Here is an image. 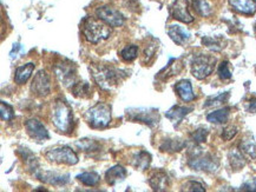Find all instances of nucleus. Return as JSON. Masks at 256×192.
Listing matches in <instances>:
<instances>
[{
	"instance_id": "obj_35",
	"label": "nucleus",
	"mask_w": 256,
	"mask_h": 192,
	"mask_svg": "<svg viewBox=\"0 0 256 192\" xmlns=\"http://www.w3.org/2000/svg\"><path fill=\"white\" fill-rule=\"evenodd\" d=\"M157 48H158V43H157L156 40H152V43H149L146 45V50H144V54H143V61L144 64H150V61L154 57H155V53L157 51Z\"/></svg>"
},
{
	"instance_id": "obj_25",
	"label": "nucleus",
	"mask_w": 256,
	"mask_h": 192,
	"mask_svg": "<svg viewBox=\"0 0 256 192\" xmlns=\"http://www.w3.org/2000/svg\"><path fill=\"white\" fill-rule=\"evenodd\" d=\"M228 158H229V163H230V167L234 169V170L238 171L241 170V169L244 168L246 165V158L244 155L242 154L241 151H240V149H232L230 151H229V155H228Z\"/></svg>"
},
{
	"instance_id": "obj_14",
	"label": "nucleus",
	"mask_w": 256,
	"mask_h": 192,
	"mask_svg": "<svg viewBox=\"0 0 256 192\" xmlns=\"http://www.w3.org/2000/svg\"><path fill=\"white\" fill-rule=\"evenodd\" d=\"M170 15L172 18L184 24H190L194 21V17L189 11L188 0H175L170 7Z\"/></svg>"
},
{
	"instance_id": "obj_23",
	"label": "nucleus",
	"mask_w": 256,
	"mask_h": 192,
	"mask_svg": "<svg viewBox=\"0 0 256 192\" xmlns=\"http://www.w3.org/2000/svg\"><path fill=\"white\" fill-rule=\"evenodd\" d=\"M150 163H152V155L148 154L146 151H140L134 155L132 159H131V165L137 170H146L150 167Z\"/></svg>"
},
{
	"instance_id": "obj_32",
	"label": "nucleus",
	"mask_w": 256,
	"mask_h": 192,
	"mask_svg": "<svg viewBox=\"0 0 256 192\" xmlns=\"http://www.w3.org/2000/svg\"><path fill=\"white\" fill-rule=\"evenodd\" d=\"M77 148L84 152H94L100 150V144L94 139H80L76 143Z\"/></svg>"
},
{
	"instance_id": "obj_38",
	"label": "nucleus",
	"mask_w": 256,
	"mask_h": 192,
	"mask_svg": "<svg viewBox=\"0 0 256 192\" xmlns=\"http://www.w3.org/2000/svg\"><path fill=\"white\" fill-rule=\"evenodd\" d=\"M218 77L221 78L222 80H228V79H230V78L232 77V74L230 66H229L228 61L224 60V61H222V63L218 65Z\"/></svg>"
},
{
	"instance_id": "obj_18",
	"label": "nucleus",
	"mask_w": 256,
	"mask_h": 192,
	"mask_svg": "<svg viewBox=\"0 0 256 192\" xmlns=\"http://www.w3.org/2000/svg\"><path fill=\"white\" fill-rule=\"evenodd\" d=\"M126 176L128 172L122 165H114L105 172V182L111 187H114V185L122 183L126 178Z\"/></svg>"
},
{
	"instance_id": "obj_40",
	"label": "nucleus",
	"mask_w": 256,
	"mask_h": 192,
	"mask_svg": "<svg viewBox=\"0 0 256 192\" xmlns=\"http://www.w3.org/2000/svg\"><path fill=\"white\" fill-rule=\"evenodd\" d=\"M238 126H235V125H228L227 128H226V129L222 131L221 137H222L223 141L228 142V141H232V139L234 138V137H235L236 135H238Z\"/></svg>"
},
{
	"instance_id": "obj_39",
	"label": "nucleus",
	"mask_w": 256,
	"mask_h": 192,
	"mask_svg": "<svg viewBox=\"0 0 256 192\" xmlns=\"http://www.w3.org/2000/svg\"><path fill=\"white\" fill-rule=\"evenodd\" d=\"M182 191H192V192H204L206 188L201 183L196 181H189L182 185Z\"/></svg>"
},
{
	"instance_id": "obj_7",
	"label": "nucleus",
	"mask_w": 256,
	"mask_h": 192,
	"mask_svg": "<svg viewBox=\"0 0 256 192\" xmlns=\"http://www.w3.org/2000/svg\"><path fill=\"white\" fill-rule=\"evenodd\" d=\"M44 156L50 163L70 165V167L76 165L78 161H80L77 154L70 146H57V148L48 149Z\"/></svg>"
},
{
	"instance_id": "obj_1",
	"label": "nucleus",
	"mask_w": 256,
	"mask_h": 192,
	"mask_svg": "<svg viewBox=\"0 0 256 192\" xmlns=\"http://www.w3.org/2000/svg\"><path fill=\"white\" fill-rule=\"evenodd\" d=\"M88 71L94 83L105 91H110L117 87L120 81L128 77V72L126 71L118 70L114 66H106V65L92 64L88 66Z\"/></svg>"
},
{
	"instance_id": "obj_13",
	"label": "nucleus",
	"mask_w": 256,
	"mask_h": 192,
	"mask_svg": "<svg viewBox=\"0 0 256 192\" xmlns=\"http://www.w3.org/2000/svg\"><path fill=\"white\" fill-rule=\"evenodd\" d=\"M24 126L26 133L30 136V138H32L36 142H45L50 138L46 126L42 124L40 120L37 118H30L28 120H25Z\"/></svg>"
},
{
	"instance_id": "obj_36",
	"label": "nucleus",
	"mask_w": 256,
	"mask_h": 192,
	"mask_svg": "<svg viewBox=\"0 0 256 192\" xmlns=\"http://www.w3.org/2000/svg\"><path fill=\"white\" fill-rule=\"evenodd\" d=\"M202 43H203V45H204L206 47H208L209 50H212V51H221L223 47V44L221 40H220V39H216V38H210V37H206V38H203L202 39Z\"/></svg>"
},
{
	"instance_id": "obj_16",
	"label": "nucleus",
	"mask_w": 256,
	"mask_h": 192,
	"mask_svg": "<svg viewBox=\"0 0 256 192\" xmlns=\"http://www.w3.org/2000/svg\"><path fill=\"white\" fill-rule=\"evenodd\" d=\"M166 32H168V35L174 43L180 45V46H184L189 43L190 38H192L190 32L180 25H170Z\"/></svg>"
},
{
	"instance_id": "obj_17",
	"label": "nucleus",
	"mask_w": 256,
	"mask_h": 192,
	"mask_svg": "<svg viewBox=\"0 0 256 192\" xmlns=\"http://www.w3.org/2000/svg\"><path fill=\"white\" fill-rule=\"evenodd\" d=\"M232 9L240 14L254 15L256 13V0H228Z\"/></svg>"
},
{
	"instance_id": "obj_9",
	"label": "nucleus",
	"mask_w": 256,
	"mask_h": 192,
	"mask_svg": "<svg viewBox=\"0 0 256 192\" xmlns=\"http://www.w3.org/2000/svg\"><path fill=\"white\" fill-rule=\"evenodd\" d=\"M188 165L192 170L206 171V172H215L220 168V161L212 154H202L198 152L194 154L189 158Z\"/></svg>"
},
{
	"instance_id": "obj_2",
	"label": "nucleus",
	"mask_w": 256,
	"mask_h": 192,
	"mask_svg": "<svg viewBox=\"0 0 256 192\" xmlns=\"http://www.w3.org/2000/svg\"><path fill=\"white\" fill-rule=\"evenodd\" d=\"M51 122L58 132L70 135L74 130V111L64 99L57 98L51 106Z\"/></svg>"
},
{
	"instance_id": "obj_34",
	"label": "nucleus",
	"mask_w": 256,
	"mask_h": 192,
	"mask_svg": "<svg viewBox=\"0 0 256 192\" xmlns=\"http://www.w3.org/2000/svg\"><path fill=\"white\" fill-rule=\"evenodd\" d=\"M229 98V92H223V93H220L218 96H214V97H209L208 99L206 100L204 103V107H212V106H218V105H221V104L226 103Z\"/></svg>"
},
{
	"instance_id": "obj_31",
	"label": "nucleus",
	"mask_w": 256,
	"mask_h": 192,
	"mask_svg": "<svg viewBox=\"0 0 256 192\" xmlns=\"http://www.w3.org/2000/svg\"><path fill=\"white\" fill-rule=\"evenodd\" d=\"M71 92L74 93V96L80 97V98H90L92 96V91H91V87L88 83H84V81H80L76 85L71 89Z\"/></svg>"
},
{
	"instance_id": "obj_29",
	"label": "nucleus",
	"mask_w": 256,
	"mask_h": 192,
	"mask_svg": "<svg viewBox=\"0 0 256 192\" xmlns=\"http://www.w3.org/2000/svg\"><path fill=\"white\" fill-rule=\"evenodd\" d=\"M138 51L140 48L137 45L130 44L122 48V51L120 52V56L124 61H126V63H131V61H134L137 57H138Z\"/></svg>"
},
{
	"instance_id": "obj_6",
	"label": "nucleus",
	"mask_w": 256,
	"mask_h": 192,
	"mask_svg": "<svg viewBox=\"0 0 256 192\" xmlns=\"http://www.w3.org/2000/svg\"><path fill=\"white\" fill-rule=\"evenodd\" d=\"M218 59L214 56H206V54H198L192 58V73L198 80L206 79L210 74L214 72Z\"/></svg>"
},
{
	"instance_id": "obj_5",
	"label": "nucleus",
	"mask_w": 256,
	"mask_h": 192,
	"mask_svg": "<svg viewBox=\"0 0 256 192\" xmlns=\"http://www.w3.org/2000/svg\"><path fill=\"white\" fill-rule=\"evenodd\" d=\"M54 71L56 77L59 80V83L62 84L66 89H72L77 81V66L76 64L72 63V61L68 59H60L54 64Z\"/></svg>"
},
{
	"instance_id": "obj_37",
	"label": "nucleus",
	"mask_w": 256,
	"mask_h": 192,
	"mask_svg": "<svg viewBox=\"0 0 256 192\" xmlns=\"http://www.w3.org/2000/svg\"><path fill=\"white\" fill-rule=\"evenodd\" d=\"M0 115H2V119L5 122H10L14 118V110L11 105H8V103L2 102L0 103Z\"/></svg>"
},
{
	"instance_id": "obj_27",
	"label": "nucleus",
	"mask_w": 256,
	"mask_h": 192,
	"mask_svg": "<svg viewBox=\"0 0 256 192\" xmlns=\"http://www.w3.org/2000/svg\"><path fill=\"white\" fill-rule=\"evenodd\" d=\"M192 8L201 17H209L212 13V6L209 0H192Z\"/></svg>"
},
{
	"instance_id": "obj_4",
	"label": "nucleus",
	"mask_w": 256,
	"mask_h": 192,
	"mask_svg": "<svg viewBox=\"0 0 256 192\" xmlns=\"http://www.w3.org/2000/svg\"><path fill=\"white\" fill-rule=\"evenodd\" d=\"M112 119L111 106L105 103H97L85 113V120L92 129H105Z\"/></svg>"
},
{
	"instance_id": "obj_10",
	"label": "nucleus",
	"mask_w": 256,
	"mask_h": 192,
	"mask_svg": "<svg viewBox=\"0 0 256 192\" xmlns=\"http://www.w3.org/2000/svg\"><path fill=\"white\" fill-rule=\"evenodd\" d=\"M31 174L38 181H40L45 184L54 185V187H64V185H66L70 182V175L68 174H60V172L57 171L42 170L40 167L36 168Z\"/></svg>"
},
{
	"instance_id": "obj_26",
	"label": "nucleus",
	"mask_w": 256,
	"mask_h": 192,
	"mask_svg": "<svg viewBox=\"0 0 256 192\" xmlns=\"http://www.w3.org/2000/svg\"><path fill=\"white\" fill-rule=\"evenodd\" d=\"M76 178L78 182H80L85 187H97L100 183V176L94 171L82 172Z\"/></svg>"
},
{
	"instance_id": "obj_20",
	"label": "nucleus",
	"mask_w": 256,
	"mask_h": 192,
	"mask_svg": "<svg viewBox=\"0 0 256 192\" xmlns=\"http://www.w3.org/2000/svg\"><path fill=\"white\" fill-rule=\"evenodd\" d=\"M36 65L34 63H28L24 65H20L16 68L14 71V81L18 85H24L28 83V80L31 78L32 73H34Z\"/></svg>"
},
{
	"instance_id": "obj_12",
	"label": "nucleus",
	"mask_w": 256,
	"mask_h": 192,
	"mask_svg": "<svg viewBox=\"0 0 256 192\" xmlns=\"http://www.w3.org/2000/svg\"><path fill=\"white\" fill-rule=\"evenodd\" d=\"M30 90H31V93L38 98H45L51 93V79L46 71H38L32 80Z\"/></svg>"
},
{
	"instance_id": "obj_41",
	"label": "nucleus",
	"mask_w": 256,
	"mask_h": 192,
	"mask_svg": "<svg viewBox=\"0 0 256 192\" xmlns=\"http://www.w3.org/2000/svg\"><path fill=\"white\" fill-rule=\"evenodd\" d=\"M247 110L249 112H254L256 110V98H250L248 102Z\"/></svg>"
},
{
	"instance_id": "obj_11",
	"label": "nucleus",
	"mask_w": 256,
	"mask_h": 192,
	"mask_svg": "<svg viewBox=\"0 0 256 192\" xmlns=\"http://www.w3.org/2000/svg\"><path fill=\"white\" fill-rule=\"evenodd\" d=\"M94 14L111 27H122L126 24V18L117 8L109 5H102L94 9Z\"/></svg>"
},
{
	"instance_id": "obj_42",
	"label": "nucleus",
	"mask_w": 256,
	"mask_h": 192,
	"mask_svg": "<svg viewBox=\"0 0 256 192\" xmlns=\"http://www.w3.org/2000/svg\"><path fill=\"white\" fill-rule=\"evenodd\" d=\"M242 190L256 191V184L255 183H246L244 187H242Z\"/></svg>"
},
{
	"instance_id": "obj_30",
	"label": "nucleus",
	"mask_w": 256,
	"mask_h": 192,
	"mask_svg": "<svg viewBox=\"0 0 256 192\" xmlns=\"http://www.w3.org/2000/svg\"><path fill=\"white\" fill-rule=\"evenodd\" d=\"M182 65L178 64V60L176 59H170V63L166 65V67L163 68L162 71L158 73V77H162L166 79V78H169L172 76H175L178 72H180V70H182Z\"/></svg>"
},
{
	"instance_id": "obj_22",
	"label": "nucleus",
	"mask_w": 256,
	"mask_h": 192,
	"mask_svg": "<svg viewBox=\"0 0 256 192\" xmlns=\"http://www.w3.org/2000/svg\"><path fill=\"white\" fill-rule=\"evenodd\" d=\"M192 111V107L176 105V106H172L169 111L166 112V117L169 120H172L174 124L177 125L180 124V123L183 120V118H184L186 115H189Z\"/></svg>"
},
{
	"instance_id": "obj_21",
	"label": "nucleus",
	"mask_w": 256,
	"mask_h": 192,
	"mask_svg": "<svg viewBox=\"0 0 256 192\" xmlns=\"http://www.w3.org/2000/svg\"><path fill=\"white\" fill-rule=\"evenodd\" d=\"M238 148L247 159L256 158V138L252 136H247L242 138Z\"/></svg>"
},
{
	"instance_id": "obj_28",
	"label": "nucleus",
	"mask_w": 256,
	"mask_h": 192,
	"mask_svg": "<svg viewBox=\"0 0 256 192\" xmlns=\"http://www.w3.org/2000/svg\"><path fill=\"white\" fill-rule=\"evenodd\" d=\"M184 146L186 143L183 141H180V139H166L160 145V149L163 152H177L180 151Z\"/></svg>"
},
{
	"instance_id": "obj_3",
	"label": "nucleus",
	"mask_w": 256,
	"mask_h": 192,
	"mask_svg": "<svg viewBox=\"0 0 256 192\" xmlns=\"http://www.w3.org/2000/svg\"><path fill=\"white\" fill-rule=\"evenodd\" d=\"M80 30L85 40L90 44H100V41L106 40L111 35V26L105 24L103 20L94 17H85L82 20Z\"/></svg>"
},
{
	"instance_id": "obj_8",
	"label": "nucleus",
	"mask_w": 256,
	"mask_h": 192,
	"mask_svg": "<svg viewBox=\"0 0 256 192\" xmlns=\"http://www.w3.org/2000/svg\"><path fill=\"white\" fill-rule=\"evenodd\" d=\"M126 118L130 122L142 123L150 128H154L158 124L160 115L156 109H148V107H140V109H128Z\"/></svg>"
},
{
	"instance_id": "obj_19",
	"label": "nucleus",
	"mask_w": 256,
	"mask_h": 192,
	"mask_svg": "<svg viewBox=\"0 0 256 192\" xmlns=\"http://www.w3.org/2000/svg\"><path fill=\"white\" fill-rule=\"evenodd\" d=\"M175 91H176L177 96H178L180 98L186 103L192 102V100H195V98H196L195 93H194L192 83L186 79L180 80L178 83L175 85Z\"/></svg>"
},
{
	"instance_id": "obj_33",
	"label": "nucleus",
	"mask_w": 256,
	"mask_h": 192,
	"mask_svg": "<svg viewBox=\"0 0 256 192\" xmlns=\"http://www.w3.org/2000/svg\"><path fill=\"white\" fill-rule=\"evenodd\" d=\"M208 135H209V131L204 128H200L198 130H195V131H192L190 133V139L195 143V144H203V143L206 142V138H208Z\"/></svg>"
},
{
	"instance_id": "obj_24",
	"label": "nucleus",
	"mask_w": 256,
	"mask_h": 192,
	"mask_svg": "<svg viewBox=\"0 0 256 192\" xmlns=\"http://www.w3.org/2000/svg\"><path fill=\"white\" fill-rule=\"evenodd\" d=\"M229 116H230V107H222L214 112H210L206 116V120L212 124H224L228 122Z\"/></svg>"
},
{
	"instance_id": "obj_15",
	"label": "nucleus",
	"mask_w": 256,
	"mask_h": 192,
	"mask_svg": "<svg viewBox=\"0 0 256 192\" xmlns=\"http://www.w3.org/2000/svg\"><path fill=\"white\" fill-rule=\"evenodd\" d=\"M148 183L154 191H166L170 187V178L166 171L156 170L150 175Z\"/></svg>"
}]
</instances>
